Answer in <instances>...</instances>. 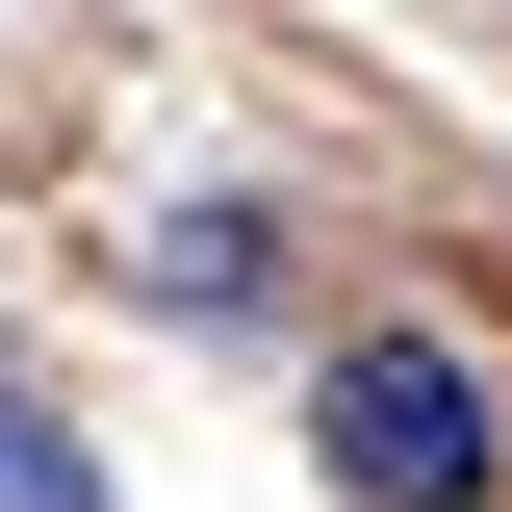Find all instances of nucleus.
<instances>
[{"label": "nucleus", "instance_id": "1", "mask_svg": "<svg viewBox=\"0 0 512 512\" xmlns=\"http://www.w3.org/2000/svg\"><path fill=\"white\" fill-rule=\"evenodd\" d=\"M308 436H333V487H359V512H487V487H512V436H487V384H461L436 333H333V384H308Z\"/></svg>", "mask_w": 512, "mask_h": 512}, {"label": "nucleus", "instance_id": "2", "mask_svg": "<svg viewBox=\"0 0 512 512\" xmlns=\"http://www.w3.org/2000/svg\"><path fill=\"white\" fill-rule=\"evenodd\" d=\"M128 282H154V308H205V333H231L256 282H282V256H256V205H154V231H128Z\"/></svg>", "mask_w": 512, "mask_h": 512}, {"label": "nucleus", "instance_id": "3", "mask_svg": "<svg viewBox=\"0 0 512 512\" xmlns=\"http://www.w3.org/2000/svg\"><path fill=\"white\" fill-rule=\"evenodd\" d=\"M0 512H103V461H77L52 410H26V384H0Z\"/></svg>", "mask_w": 512, "mask_h": 512}]
</instances>
